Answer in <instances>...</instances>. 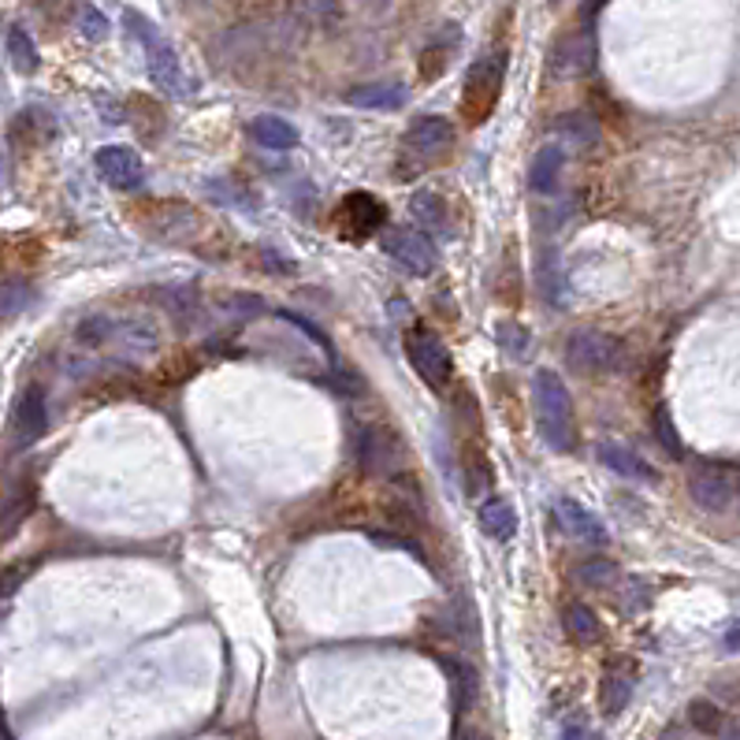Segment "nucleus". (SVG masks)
Masks as SVG:
<instances>
[{"mask_svg": "<svg viewBox=\"0 0 740 740\" xmlns=\"http://www.w3.org/2000/svg\"><path fill=\"white\" fill-rule=\"evenodd\" d=\"M562 168H565V154L559 146H543L540 154L532 157L529 168V187L532 194H554L562 182Z\"/></svg>", "mask_w": 740, "mask_h": 740, "instance_id": "19", "label": "nucleus"}, {"mask_svg": "<svg viewBox=\"0 0 740 740\" xmlns=\"http://www.w3.org/2000/svg\"><path fill=\"white\" fill-rule=\"evenodd\" d=\"M224 309L235 313L239 320H253V317H261V313H265V302L253 298V294H235V298H224Z\"/></svg>", "mask_w": 740, "mask_h": 740, "instance_id": "34", "label": "nucleus"}, {"mask_svg": "<svg viewBox=\"0 0 740 740\" xmlns=\"http://www.w3.org/2000/svg\"><path fill=\"white\" fill-rule=\"evenodd\" d=\"M595 454H600V462L606 465V469L617 473V476H625V480L655 484V469H652V465H647L633 447H625V443H617V440H600V443H595Z\"/></svg>", "mask_w": 740, "mask_h": 740, "instance_id": "14", "label": "nucleus"}, {"mask_svg": "<svg viewBox=\"0 0 740 740\" xmlns=\"http://www.w3.org/2000/svg\"><path fill=\"white\" fill-rule=\"evenodd\" d=\"M250 135H253L257 146H265V149H294L298 146V130L279 116H257L250 124Z\"/></svg>", "mask_w": 740, "mask_h": 740, "instance_id": "21", "label": "nucleus"}, {"mask_svg": "<svg viewBox=\"0 0 740 740\" xmlns=\"http://www.w3.org/2000/svg\"><path fill=\"white\" fill-rule=\"evenodd\" d=\"M722 707L711 704V699H693L688 704V726L699 729V733H718L722 729Z\"/></svg>", "mask_w": 740, "mask_h": 740, "instance_id": "30", "label": "nucleus"}, {"mask_svg": "<svg viewBox=\"0 0 740 740\" xmlns=\"http://www.w3.org/2000/svg\"><path fill=\"white\" fill-rule=\"evenodd\" d=\"M462 469H465V491H469V499H480V495L488 491V488H491V480H495V473H491L488 458H484V454L476 451V447H465V454H462Z\"/></svg>", "mask_w": 740, "mask_h": 740, "instance_id": "24", "label": "nucleus"}, {"mask_svg": "<svg viewBox=\"0 0 740 740\" xmlns=\"http://www.w3.org/2000/svg\"><path fill=\"white\" fill-rule=\"evenodd\" d=\"M328 383H331V388H336L339 394H347V399H353V394H361V391H364V380H361V372H358V369H353V372H331Z\"/></svg>", "mask_w": 740, "mask_h": 740, "instance_id": "37", "label": "nucleus"}, {"mask_svg": "<svg viewBox=\"0 0 740 740\" xmlns=\"http://www.w3.org/2000/svg\"><path fill=\"white\" fill-rule=\"evenodd\" d=\"M592 64H595V38L588 34V30H581V34H570L554 45L547 71H551V78H559V83H570V78L592 71Z\"/></svg>", "mask_w": 740, "mask_h": 740, "instance_id": "11", "label": "nucleus"}, {"mask_svg": "<svg viewBox=\"0 0 740 740\" xmlns=\"http://www.w3.org/2000/svg\"><path fill=\"white\" fill-rule=\"evenodd\" d=\"M124 23L130 34L138 38L141 53H146V64H149V75H154V83L160 89H168V94H187V78H182V67L176 60V49L165 42V34L149 23V19H141L138 12H124Z\"/></svg>", "mask_w": 740, "mask_h": 740, "instance_id": "3", "label": "nucleus"}, {"mask_svg": "<svg viewBox=\"0 0 740 740\" xmlns=\"http://www.w3.org/2000/svg\"><path fill=\"white\" fill-rule=\"evenodd\" d=\"M647 584L644 581H628L625 584V600H622V611L625 614H636V611H644V603H647Z\"/></svg>", "mask_w": 740, "mask_h": 740, "instance_id": "38", "label": "nucleus"}, {"mask_svg": "<svg viewBox=\"0 0 740 740\" xmlns=\"http://www.w3.org/2000/svg\"><path fill=\"white\" fill-rule=\"evenodd\" d=\"M290 15L306 27H331L339 19V0H290Z\"/></svg>", "mask_w": 740, "mask_h": 740, "instance_id": "28", "label": "nucleus"}, {"mask_svg": "<svg viewBox=\"0 0 740 740\" xmlns=\"http://www.w3.org/2000/svg\"><path fill=\"white\" fill-rule=\"evenodd\" d=\"M503 71H506L503 56H484L469 67L465 94H462V113L469 124H484V119H488L495 101H499V89H503Z\"/></svg>", "mask_w": 740, "mask_h": 740, "instance_id": "7", "label": "nucleus"}, {"mask_svg": "<svg viewBox=\"0 0 740 740\" xmlns=\"http://www.w3.org/2000/svg\"><path fill=\"white\" fill-rule=\"evenodd\" d=\"M443 670H447V677H451L454 711H465L476 696V674L465 663H454V658H443Z\"/></svg>", "mask_w": 740, "mask_h": 740, "instance_id": "29", "label": "nucleus"}, {"mask_svg": "<svg viewBox=\"0 0 740 740\" xmlns=\"http://www.w3.org/2000/svg\"><path fill=\"white\" fill-rule=\"evenodd\" d=\"M410 216L417 220L421 228L447 231V205H443L440 194H429V190H421V194L410 198Z\"/></svg>", "mask_w": 740, "mask_h": 740, "instance_id": "25", "label": "nucleus"}, {"mask_svg": "<svg viewBox=\"0 0 740 740\" xmlns=\"http://www.w3.org/2000/svg\"><path fill=\"white\" fill-rule=\"evenodd\" d=\"M633 688H636V674H633V666L625 663V670L622 666H611V670L603 674V681H600V707H603V715L606 718H617L628 707V699H633Z\"/></svg>", "mask_w": 740, "mask_h": 740, "instance_id": "18", "label": "nucleus"}, {"mask_svg": "<svg viewBox=\"0 0 740 740\" xmlns=\"http://www.w3.org/2000/svg\"><path fill=\"white\" fill-rule=\"evenodd\" d=\"M532 402H536V424L551 451L570 454L577 447V413L570 388L554 369H536L532 377Z\"/></svg>", "mask_w": 740, "mask_h": 740, "instance_id": "1", "label": "nucleus"}, {"mask_svg": "<svg viewBox=\"0 0 740 740\" xmlns=\"http://www.w3.org/2000/svg\"><path fill=\"white\" fill-rule=\"evenodd\" d=\"M339 224L350 228L358 239H364L369 231L383 228V205L372 194H361V190L358 194H347V201L339 205Z\"/></svg>", "mask_w": 740, "mask_h": 740, "instance_id": "16", "label": "nucleus"}, {"mask_svg": "<svg viewBox=\"0 0 740 740\" xmlns=\"http://www.w3.org/2000/svg\"><path fill=\"white\" fill-rule=\"evenodd\" d=\"M480 529L491 536V540H514L517 532V510L510 499H503V495H495V499H488L480 506Z\"/></svg>", "mask_w": 740, "mask_h": 740, "instance_id": "20", "label": "nucleus"}, {"mask_svg": "<svg viewBox=\"0 0 740 740\" xmlns=\"http://www.w3.org/2000/svg\"><path fill=\"white\" fill-rule=\"evenodd\" d=\"M551 514H554V521H559V529H562L565 536H573V540H581V543H588V547H606V529H603V521H600V517H595L592 510H584L581 503H573V499H554Z\"/></svg>", "mask_w": 740, "mask_h": 740, "instance_id": "13", "label": "nucleus"}, {"mask_svg": "<svg viewBox=\"0 0 740 740\" xmlns=\"http://www.w3.org/2000/svg\"><path fill=\"white\" fill-rule=\"evenodd\" d=\"M157 347H160V331H157L154 320H146V317H108L101 350H113L127 361H141V358H154Z\"/></svg>", "mask_w": 740, "mask_h": 740, "instance_id": "8", "label": "nucleus"}, {"mask_svg": "<svg viewBox=\"0 0 740 740\" xmlns=\"http://www.w3.org/2000/svg\"><path fill=\"white\" fill-rule=\"evenodd\" d=\"M573 581L581 588H611V584H617V565L611 559L592 554V559L573 565Z\"/></svg>", "mask_w": 740, "mask_h": 740, "instance_id": "26", "label": "nucleus"}, {"mask_svg": "<svg viewBox=\"0 0 740 740\" xmlns=\"http://www.w3.org/2000/svg\"><path fill=\"white\" fill-rule=\"evenodd\" d=\"M353 462L364 476H380V480H394L405 473V447L402 440L383 424H361L353 435Z\"/></svg>", "mask_w": 740, "mask_h": 740, "instance_id": "2", "label": "nucleus"}, {"mask_svg": "<svg viewBox=\"0 0 740 740\" xmlns=\"http://www.w3.org/2000/svg\"><path fill=\"white\" fill-rule=\"evenodd\" d=\"M688 495L699 510L707 514H726L729 506L740 499L737 488V465H718V462H699L688 473Z\"/></svg>", "mask_w": 740, "mask_h": 740, "instance_id": "5", "label": "nucleus"}, {"mask_svg": "<svg viewBox=\"0 0 740 740\" xmlns=\"http://www.w3.org/2000/svg\"><path fill=\"white\" fill-rule=\"evenodd\" d=\"M34 4H38V8H56L60 0H34Z\"/></svg>", "mask_w": 740, "mask_h": 740, "instance_id": "43", "label": "nucleus"}, {"mask_svg": "<svg viewBox=\"0 0 740 740\" xmlns=\"http://www.w3.org/2000/svg\"><path fill=\"white\" fill-rule=\"evenodd\" d=\"M625 347L622 339L606 336V331H592L581 328L573 331L570 342H565V364L581 377H603V372H617L622 369Z\"/></svg>", "mask_w": 740, "mask_h": 740, "instance_id": "4", "label": "nucleus"}, {"mask_svg": "<svg viewBox=\"0 0 740 740\" xmlns=\"http://www.w3.org/2000/svg\"><path fill=\"white\" fill-rule=\"evenodd\" d=\"M261 257H265V265H268L272 272H294L290 261H279V253H276V250H265V253H261Z\"/></svg>", "mask_w": 740, "mask_h": 740, "instance_id": "40", "label": "nucleus"}, {"mask_svg": "<svg viewBox=\"0 0 740 740\" xmlns=\"http://www.w3.org/2000/svg\"><path fill=\"white\" fill-rule=\"evenodd\" d=\"M499 342H503V350L510 353V358H525V347H529V331L506 320V324H499Z\"/></svg>", "mask_w": 740, "mask_h": 740, "instance_id": "33", "label": "nucleus"}, {"mask_svg": "<svg viewBox=\"0 0 740 740\" xmlns=\"http://www.w3.org/2000/svg\"><path fill=\"white\" fill-rule=\"evenodd\" d=\"M737 488H740V465H737Z\"/></svg>", "mask_w": 740, "mask_h": 740, "instance_id": "45", "label": "nucleus"}, {"mask_svg": "<svg viewBox=\"0 0 740 740\" xmlns=\"http://www.w3.org/2000/svg\"><path fill=\"white\" fill-rule=\"evenodd\" d=\"M380 250L388 253L394 265L413 272V276H432L435 265H440V253H435L432 239L413 228H388L380 235Z\"/></svg>", "mask_w": 740, "mask_h": 740, "instance_id": "9", "label": "nucleus"}, {"mask_svg": "<svg viewBox=\"0 0 740 740\" xmlns=\"http://www.w3.org/2000/svg\"><path fill=\"white\" fill-rule=\"evenodd\" d=\"M4 740H15V737H12V729H4Z\"/></svg>", "mask_w": 740, "mask_h": 740, "instance_id": "44", "label": "nucleus"}, {"mask_svg": "<svg viewBox=\"0 0 740 740\" xmlns=\"http://www.w3.org/2000/svg\"><path fill=\"white\" fill-rule=\"evenodd\" d=\"M726 647L729 652H740V628H733V633L726 636Z\"/></svg>", "mask_w": 740, "mask_h": 740, "instance_id": "42", "label": "nucleus"}, {"mask_svg": "<svg viewBox=\"0 0 740 740\" xmlns=\"http://www.w3.org/2000/svg\"><path fill=\"white\" fill-rule=\"evenodd\" d=\"M49 432V405L42 388H27L15 402V435L19 443H38Z\"/></svg>", "mask_w": 740, "mask_h": 740, "instance_id": "15", "label": "nucleus"}, {"mask_svg": "<svg viewBox=\"0 0 740 740\" xmlns=\"http://www.w3.org/2000/svg\"><path fill=\"white\" fill-rule=\"evenodd\" d=\"M405 358H410V364L417 369V377L429 383L432 391H443L454 377V361H451L447 342L429 328H413L410 336H405Z\"/></svg>", "mask_w": 740, "mask_h": 740, "instance_id": "6", "label": "nucleus"}, {"mask_svg": "<svg viewBox=\"0 0 740 740\" xmlns=\"http://www.w3.org/2000/svg\"><path fill=\"white\" fill-rule=\"evenodd\" d=\"M655 432H658V443H663V447L670 451L674 458H681V440H677L674 421H670V413H666V410L655 413Z\"/></svg>", "mask_w": 740, "mask_h": 740, "instance_id": "35", "label": "nucleus"}, {"mask_svg": "<svg viewBox=\"0 0 740 740\" xmlns=\"http://www.w3.org/2000/svg\"><path fill=\"white\" fill-rule=\"evenodd\" d=\"M562 740H603L595 729H588V726H581V722H573V726H565L562 729Z\"/></svg>", "mask_w": 740, "mask_h": 740, "instance_id": "39", "label": "nucleus"}, {"mask_svg": "<svg viewBox=\"0 0 740 740\" xmlns=\"http://www.w3.org/2000/svg\"><path fill=\"white\" fill-rule=\"evenodd\" d=\"M443 67H447V53H443V45H440V42H432L429 49H424V56H421V75L432 83V78L440 75Z\"/></svg>", "mask_w": 740, "mask_h": 740, "instance_id": "36", "label": "nucleus"}, {"mask_svg": "<svg viewBox=\"0 0 740 740\" xmlns=\"http://www.w3.org/2000/svg\"><path fill=\"white\" fill-rule=\"evenodd\" d=\"M554 130H559L562 138L577 141V146H595L600 141V124H595V116L588 113H565L554 119Z\"/></svg>", "mask_w": 740, "mask_h": 740, "instance_id": "27", "label": "nucleus"}, {"mask_svg": "<svg viewBox=\"0 0 740 740\" xmlns=\"http://www.w3.org/2000/svg\"><path fill=\"white\" fill-rule=\"evenodd\" d=\"M75 27H78V34H83L86 42H105V38H108V19L101 15L94 4H83V8H78Z\"/></svg>", "mask_w": 740, "mask_h": 740, "instance_id": "32", "label": "nucleus"}, {"mask_svg": "<svg viewBox=\"0 0 740 740\" xmlns=\"http://www.w3.org/2000/svg\"><path fill=\"white\" fill-rule=\"evenodd\" d=\"M458 740H488V733H484V729L465 726V729H458Z\"/></svg>", "mask_w": 740, "mask_h": 740, "instance_id": "41", "label": "nucleus"}, {"mask_svg": "<svg viewBox=\"0 0 740 740\" xmlns=\"http://www.w3.org/2000/svg\"><path fill=\"white\" fill-rule=\"evenodd\" d=\"M454 146V127L443 116H417L405 130V154L417 160H435Z\"/></svg>", "mask_w": 740, "mask_h": 740, "instance_id": "10", "label": "nucleus"}, {"mask_svg": "<svg viewBox=\"0 0 740 740\" xmlns=\"http://www.w3.org/2000/svg\"><path fill=\"white\" fill-rule=\"evenodd\" d=\"M8 60H12V67L23 71V75H34V71L42 67V56H38V45L34 38L27 34V27L19 23L8 27Z\"/></svg>", "mask_w": 740, "mask_h": 740, "instance_id": "23", "label": "nucleus"}, {"mask_svg": "<svg viewBox=\"0 0 740 740\" xmlns=\"http://www.w3.org/2000/svg\"><path fill=\"white\" fill-rule=\"evenodd\" d=\"M94 165L101 171V179H105L113 190H124V194H127V190H138L141 187V160H138L135 149H127V146H105V149H97Z\"/></svg>", "mask_w": 740, "mask_h": 740, "instance_id": "12", "label": "nucleus"}, {"mask_svg": "<svg viewBox=\"0 0 740 740\" xmlns=\"http://www.w3.org/2000/svg\"><path fill=\"white\" fill-rule=\"evenodd\" d=\"M562 622H565V633H570V641L573 644H595L600 641V617H595V611L592 606H584V603H565V611H562Z\"/></svg>", "mask_w": 740, "mask_h": 740, "instance_id": "22", "label": "nucleus"}, {"mask_svg": "<svg viewBox=\"0 0 740 740\" xmlns=\"http://www.w3.org/2000/svg\"><path fill=\"white\" fill-rule=\"evenodd\" d=\"M405 86L402 83H364L347 89V105L353 108H369V113H394V108L405 105Z\"/></svg>", "mask_w": 740, "mask_h": 740, "instance_id": "17", "label": "nucleus"}, {"mask_svg": "<svg viewBox=\"0 0 740 740\" xmlns=\"http://www.w3.org/2000/svg\"><path fill=\"white\" fill-rule=\"evenodd\" d=\"M160 302H165V306L176 313V317H182V320H194L198 317V290L190 287V283H179V287H165Z\"/></svg>", "mask_w": 740, "mask_h": 740, "instance_id": "31", "label": "nucleus"}]
</instances>
